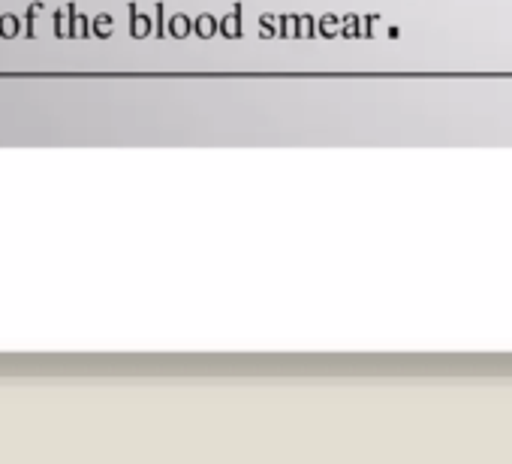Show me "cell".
Wrapping results in <instances>:
<instances>
[{"mask_svg": "<svg viewBox=\"0 0 512 464\" xmlns=\"http://www.w3.org/2000/svg\"><path fill=\"white\" fill-rule=\"evenodd\" d=\"M22 34V22L16 19V16H4L0 19V37L4 40H13V37H19Z\"/></svg>", "mask_w": 512, "mask_h": 464, "instance_id": "cell-1", "label": "cell"}, {"mask_svg": "<svg viewBox=\"0 0 512 464\" xmlns=\"http://www.w3.org/2000/svg\"><path fill=\"white\" fill-rule=\"evenodd\" d=\"M94 34H97L100 40L112 37V19H109V16H97V19H94Z\"/></svg>", "mask_w": 512, "mask_h": 464, "instance_id": "cell-2", "label": "cell"}, {"mask_svg": "<svg viewBox=\"0 0 512 464\" xmlns=\"http://www.w3.org/2000/svg\"><path fill=\"white\" fill-rule=\"evenodd\" d=\"M70 37H88V22L73 10V22H70Z\"/></svg>", "mask_w": 512, "mask_h": 464, "instance_id": "cell-3", "label": "cell"}, {"mask_svg": "<svg viewBox=\"0 0 512 464\" xmlns=\"http://www.w3.org/2000/svg\"><path fill=\"white\" fill-rule=\"evenodd\" d=\"M130 28H133V31H130L133 37H145V34H148V19L133 13V25H130Z\"/></svg>", "mask_w": 512, "mask_h": 464, "instance_id": "cell-4", "label": "cell"}, {"mask_svg": "<svg viewBox=\"0 0 512 464\" xmlns=\"http://www.w3.org/2000/svg\"><path fill=\"white\" fill-rule=\"evenodd\" d=\"M187 28H190V25H187V19H181V16H178V19H172V34H175V37H184V34H187Z\"/></svg>", "mask_w": 512, "mask_h": 464, "instance_id": "cell-5", "label": "cell"}, {"mask_svg": "<svg viewBox=\"0 0 512 464\" xmlns=\"http://www.w3.org/2000/svg\"><path fill=\"white\" fill-rule=\"evenodd\" d=\"M211 28H214V22H211V19H199V34H202V37H211V34H214Z\"/></svg>", "mask_w": 512, "mask_h": 464, "instance_id": "cell-6", "label": "cell"}]
</instances>
